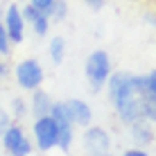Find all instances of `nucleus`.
Instances as JSON below:
<instances>
[{
    "label": "nucleus",
    "instance_id": "nucleus-6",
    "mask_svg": "<svg viewBox=\"0 0 156 156\" xmlns=\"http://www.w3.org/2000/svg\"><path fill=\"white\" fill-rule=\"evenodd\" d=\"M50 115H52V120H55V125H57V131H59L57 149H61V152H70V147L75 143V122H73L70 113H68L66 104H63V102H55Z\"/></svg>",
    "mask_w": 156,
    "mask_h": 156
},
{
    "label": "nucleus",
    "instance_id": "nucleus-8",
    "mask_svg": "<svg viewBox=\"0 0 156 156\" xmlns=\"http://www.w3.org/2000/svg\"><path fill=\"white\" fill-rule=\"evenodd\" d=\"M0 20H2L5 30H7V36L12 41V45H18V43L25 41V32H27V25L23 20V12L16 2H9L5 7V12H0Z\"/></svg>",
    "mask_w": 156,
    "mask_h": 156
},
{
    "label": "nucleus",
    "instance_id": "nucleus-9",
    "mask_svg": "<svg viewBox=\"0 0 156 156\" xmlns=\"http://www.w3.org/2000/svg\"><path fill=\"white\" fill-rule=\"evenodd\" d=\"M129 131V140H131V147H140V149H147L149 145H154L156 140V131H154V125L147 120H136L127 127Z\"/></svg>",
    "mask_w": 156,
    "mask_h": 156
},
{
    "label": "nucleus",
    "instance_id": "nucleus-19",
    "mask_svg": "<svg viewBox=\"0 0 156 156\" xmlns=\"http://www.w3.org/2000/svg\"><path fill=\"white\" fill-rule=\"evenodd\" d=\"M57 0H27V5H32V7L36 9V12H41V14H50V9H52V5H55Z\"/></svg>",
    "mask_w": 156,
    "mask_h": 156
},
{
    "label": "nucleus",
    "instance_id": "nucleus-3",
    "mask_svg": "<svg viewBox=\"0 0 156 156\" xmlns=\"http://www.w3.org/2000/svg\"><path fill=\"white\" fill-rule=\"evenodd\" d=\"M14 79H16V86L20 90H32L41 88L43 82H45V70H43L41 61L36 57H27V59H20L18 63L14 66Z\"/></svg>",
    "mask_w": 156,
    "mask_h": 156
},
{
    "label": "nucleus",
    "instance_id": "nucleus-13",
    "mask_svg": "<svg viewBox=\"0 0 156 156\" xmlns=\"http://www.w3.org/2000/svg\"><path fill=\"white\" fill-rule=\"evenodd\" d=\"M140 118L156 125V95L149 90L140 93Z\"/></svg>",
    "mask_w": 156,
    "mask_h": 156
},
{
    "label": "nucleus",
    "instance_id": "nucleus-11",
    "mask_svg": "<svg viewBox=\"0 0 156 156\" xmlns=\"http://www.w3.org/2000/svg\"><path fill=\"white\" fill-rule=\"evenodd\" d=\"M20 12H23V20L25 25H27V30L34 32V36H39V39H43V36H48V32H50V18H48L45 14L36 12L32 5H25V7H20Z\"/></svg>",
    "mask_w": 156,
    "mask_h": 156
},
{
    "label": "nucleus",
    "instance_id": "nucleus-12",
    "mask_svg": "<svg viewBox=\"0 0 156 156\" xmlns=\"http://www.w3.org/2000/svg\"><path fill=\"white\" fill-rule=\"evenodd\" d=\"M52 104H55V100H52V95L48 93V90L43 88H36L30 93V100H27V109H30V115L32 118H41V115H50L52 111Z\"/></svg>",
    "mask_w": 156,
    "mask_h": 156
},
{
    "label": "nucleus",
    "instance_id": "nucleus-17",
    "mask_svg": "<svg viewBox=\"0 0 156 156\" xmlns=\"http://www.w3.org/2000/svg\"><path fill=\"white\" fill-rule=\"evenodd\" d=\"M12 41H9V36H7V30H5V25H2V20H0V59H7L9 55H12Z\"/></svg>",
    "mask_w": 156,
    "mask_h": 156
},
{
    "label": "nucleus",
    "instance_id": "nucleus-4",
    "mask_svg": "<svg viewBox=\"0 0 156 156\" xmlns=\"http://www.w3.org/2000/svg\"><path fill=\"white\" fill-rule=\"evenodd\" d=\"M0 145H2L7 156H32L34 145H32L30 133L25 131V127L20 122H14L7 131L0 136Z\"/></svg>",
    "mask_w": 156,
    "mask_h": 156
},
{
    "label": "nucleus",
    "instance_id": "nucleus-10",
    "mask_svg": "<svg viewBox=\"0 0 156 156\" xmlns=\"http://www.w3.org/2000/svg\"><path fill=\"white\" fill-rule=\"evenodd\" d=\"M63 104H66V109H68V113H70V118H73L75 127L86 129L88 125H93V109H90L88 102H84L82 98H70V100L63 102Z\"/></svg>",
    "mask_w": 156,
    "mask_h": 156
},
{
    "label": "nucleus",
    "instance_id": "nucleus-23",
    "mask_svg": "<svg viewBox=\"0 0 156 156\" xmlns=\"http://www.w3.org/2000/svg\"><path fill=\"white\" fill-rule=\"evenodd\" d=\"M84 2L88 5V7L93 9V12H98V9H102V7H104V2H106V0H84Z\"/></svg>",
    "mask_w": 156,
    "mask_h": 156
},
{
    "label": "nucleus",
    "instance_id": "nucleus-22",
    "mask_svg": "<svg viewBox=\"0 0 156 156\" xmlns=\"http://www.w3.org/2000/svg\"><path fill=\"white\" fill-rule=\"evenodd\" d=\"M143 20L149 25V27H156V12H145L143 14Z\"/></svg>",
    "mask_w": 156,
    "mask_h": 156
},
{
    "label": "nucleus",
    "instance_id": "nucleus-15",
    "mask_svg": "<svg viewBox=\"0 0 156 156\" xmlns=\"http://www.w3.org/2000/svg\"><path fill=\"white\" fill-rule=\"evenodd\" d=\"M9 113H12L14 122H20V120H25V115H30V109H27V100H25V98H20V95L12 98V102H9Z\"/></svg>",
    "mask_w": 156,
    "mask_h": 156
},
{
    "label": "nucleus",
    "instance_id": "nucleus-20",
    "mask_svg": "<svg viewBox=\"0 0 156 156\" xmlns=\"http://www.w3.org/2000/svg\"><path fill=\"white\" fill-rule=\"evenodd\" d=\"M145 86H147L149 93H154V95H156V68L145 75Z\"/></svg>",
    "mask_w": 156,
    "mask_h": 156
},
{
    "label": "nucleus",
    "instance_id": "nucleus-25",
    "mask_svg": "<svg viewBox=\"0 0 156 156\" xmlns=\"http://www.w3.org/2000/svg\"><path fill=\"white\" fill-rule=\"evenodd\" d=\"M106 156H113V154H106Z\"/></svg>",
    "mask_w": 156,
    "mask_h": 156
},
{
    "label": "nucleus",
    "instance_id": "nucleus-7",
    "mask_svg": "<svg viewBox=\"0 0 156 156\" xmlns=\"http://www.w3.org/2000/svg\"><path fill=\"white\" fill-rule=\"evenodd\" d=\"M82 145L88 156H106V154H111L113 140H111L109 129H104L100 125H88L82 133Z\"/></svg>",
    "mask_w": 156,
    "mask_h": 156
},
{
    "label": "nucleus",
    "instance_id": "nucleus-18",
    "mask_svg": "<svg viewBox=\"0 0 156 156\" xmlns=\"http://www.w3.org/2000/svg\"><path fill=\"white\" fill-rule=\"evenodd\" d=\"M12 125H14V118H12V113H9V109L0 106V136H2Z\"/></svg>",
    "mask_w": 156,
    "mask_h": 156
},
{
    "label": "nucleus",
    "instance_id": "nucleus-14",
    "mask_svg": "<svg viewBox=\"0 0 156 156\" xmlns=\"http://www.w3.org/2000/svg\"><path fill=\"white\" fill-rule=\"evenodd\" d=\"M48 55H50V61L59 66L66 59V39L63 36H52L50 43H48Z\"/></svg>",
    "mask_w": 156,
    "mask_h": 156
},
{
    "label": "nucleus",
    "instance_id": "nucleus-24",
    "mask_svg": "<svg viewBox=\"0 0 156 156\" xmlns=\"http://www.w3.org/2000/svg\"><path fill=\"white\" fill-rule=\"evenodd\" d=\"M9 73V68H7V63H5V59H0V77H5V75Z\"/></svg>",
    "mask_w": 156,
    "mask_h": 156
},
{
    "label": "nucleus",
    "instance_id": "nucleus-1",
    "mask_svg": "<svg viewBox=\"0 0 156 156\" xmlns=\"http://www.w3.org/2000/svg\"><path fill=\"white\" fill-rule=\"evenodd\" d=\"M104 88L115 118L125 127L140 120V93L147 90L145 75H136L131 70H113Z\"/></svg>",
    "mask_w": 156,
    "mask_h": 156
},
{
    "label": "nucleus",
    "instance_id": "nucleus-2",
    "mask_svg": "<svg viewBox=\"0 0 156 156\" xmlns=\"http://www.w3.org/2000/svg\"><path fill=\"white\" fill-rule=\"evenodd\" d=\"M111 73H113V63H111V55L106 50L98 48V50H93L86 57L84 77H86V84H88L90 93H102L106 82H109V77H111Z\"/></svg>",
    "mask_w": 156,
    "mask_h": 156
},
{
    "label": "nucleus",
    "instance_id": "nucleus-5",
    "mask_svg": "<svg viewBox=\"0 0 156 156\" xmlns=\"http://www.w3.org/2000/svg\"><path fill=\"white\" fill-rule=\"evenodd\" d=\"M32 145L39 152H52L59 145V131L52 115H41L32 120Z\"/></svg>",
    "mask_w": 156,
    "mask_h": 156
},
{
    "label": "nucleus",
    "instance_id": "nucleus-16",
    "mask_svg": "<svg viewBox=\"0 0 156 156\" xmlns=\"http://www.w3.org/2000/svg\"><path fill=\"white\" fill-rule=\"evenodd\" d=\"M48 18H50V23H63V20L68 18V2L66 0H57V2L52 5Z\"/></svg>",
    "mask_w": 156,
    "mask_h": 156
},
{
    "label": "nucleus",
    "instance_id": "nucleus-21",
    "mask_svg": "<svg viewBox=\"0 0 156 156\" xmlns=\"http://www.w3.org/2000/svg\"><path fill=\"white\" fill-rule=\"evenodd\" d=\"M120 156H149V152L147 149H140V147H127Z\"/></svg>",
    "mask_w": 156,
    "mask_h": 156
}]
</instances>
